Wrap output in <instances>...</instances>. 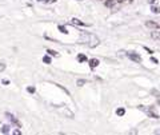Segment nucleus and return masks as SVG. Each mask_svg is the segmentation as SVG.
<instances>
[{
    "mask_svg": "<svg viewBox=\"0 0 160 135\" xmlns=\"http://www.w3.org/2000/svg\"><path fill=\"white\" fill-rule=\"evenodd\" d=\"M1 83H3V84H10V80H6V79H3V80H1Z\"/></svg>",
    "mask_w": 160,
    "mask_h": 135,
    "instance_id": "22",
    "label": "nucleus"
},
{
    "mask_svg": "<svg viewBox=\"0 0 160 135\" xmlns=\"http://www.w3.org/2000/svg\"><path fill=\"white\" fill-rule=\"evenodd\" d=\"M27 91H28L29 94H34V92H35V87H28V88H27Z\"/></svg>",
    "mask_w": 160,
    "mask_h": 135,
    "instance_id": "19",
    "label": "nucleus"
},
{
    "mask_svg": "<svg viewBox=\"0 0 160 135\" xmlns=\"http://www.w3.org/2000/svg\"><path fill=\"white\" fill-rule=\"evenodd\" d=\"M84 83H85V80H83V79H82V80H78V86H79V87H82Z\"/></svg>",
    "mask_w": 160,
    "mask_h": 135,
    "instance_id": "20",
    "label": "nucleus"
},
{
    "mask_svg": "<svg viewBox=\"0 0 160 135\" xmlns=\"http://www.w3.org/2000/svg\"><path fill=\"white\" fill-rule=\"evenodd\" d=\"M82 36L83 38H87V44L89 46V47H95V46H97L99 44V39L95 36V35L92 34H87V32H82Z\"/></svg>",
    "mask_w": 160,
    "mask_h": 135,
    "instance_id": "1",
    "label": "nucleus"
},
{
    "mask_svg": "<svg viewBox=\"0 0 160 135\" xmlns=\"http://www.w3.org/2000/svg\"><path fill=\"white\" fill-rule=\"evenodd\" d=\"M6 116H7V118H8V119L11 120V122L13 123V124L16 126V127H20V126H22V124H20V122H19V120L16 119V118H15V116H13L11 112H6Z\"/></svg>",
    "mask_w": 160,
    "mask_h": 135,
    "instance_id": "3",
    "label": "nucleus"
},
{
    "mask_svg": "<svg viewBox=\"0 0 160 135\" xmlns=\"http://www.w3.org/2000/svg\"><path fill=\"white\" fill-rule=\"evenodd\" d=\"M59 30H60L61 32H63V34H68V31H67L66 27H63V25H59Z\"/></svg>",
    "mask_w": 160,
    "mask_h": 135,
    "instance_id": "15",
    "label": "nucleus"
},
{
    "mask_svg": "<svg viewBox=\"0 0 160 135\" xmlns=\"http://www.w3.org/2000/svg\"><path fill=\"white\" fill-rule=\"evenodd\" d=\"M127 56H128L131 60L136 62V63H141V56L139 55V53L133 52V51H128V52H127Z\"/></svg>",
    "mask_w": 160,
    "mask_h": 135,
    "instance_id": "2",
    "label": "nucleus"
},
{
    "mask_svg": "<svg viewBox=\"0 0 160 135\" xmlns=\"http://www.w3.org/2000/svg\"><path fill=\"white\" fill-rule=\"evenodd\" d=\"M71 24H73V25H85V23L84 22H82V20H79V19H75V18H73L72 20H71Z\"/></svg>",
    "mask_w": 160,
    "mask_h": 135,
    "instance_id": "4",
    "label": "nucleus"
},
{
    "mask_svg": "<svg viewBox=\"0 0 160 135\" xmlns=\"http://www.w3.org/2000/svg\"><path fill=\"white\" fill-rule=\"evenodd\" d=\"M145 25L150 27V28H157V27H159V24H156V23H154V22H147Z\"/></svg>",
    "mask_w": 160,
    "mask_h": 135,
    "instance_id": "7",
    "label": "nucleus"
},
{
    "mask_svg": "<svg viewBox=\"0 0 160 135\" xmlns=\"http://www.w3.org/2000/svg\"><path fill=\"white\" fill-rule=\"evenodd\" d=\"M116 3H123V1H126V0H115Z\"/></svg>",
    "mask_w": 160,
    "mask_h": 135,
    "instance_id": "23",
    "label": "nucleus"
},
{
    "mask_svg": "<svg viewBox=\"0 0 160 135\" xmlns=\"http://www.w3.org/2000/svg\"><path fill=\"white\" fill-rule=\"evenodd\" d=\"M4 70H6V63L1 62V63H0V72H3Z\"/></svg>",
    "mask_w": 160,
    "mask_h": 135,
    "instance_id": "14",
    "label": "nucleus"
},
{
    "mask_svg": "<svg viewBox=\"0 0 160 135\" xmlns=\"http://www.w3.org/2000/svg\"><path fill=\"white\" fill-rule=\"evenodd\" d=\"M12 135H22V132H20V130L19 129H16L15 131H13V134Z\"/></svg>",
    "mask_w": 160,
    "mask_h": 135,
    "instance_id": "21",
    "label": "nucleus"
},
{
    "mask_svg": "<svg viewBox=\"0 0 160 135\" xmlns=\"http://www.w3.org/2000/svg\"><path fill=\"white\" fill-rule=\"evenodd\" d=\"M43 62L45 63V64H50V63H51V58L48 56V55H45V56L43 58Z\"/></svg>",
    "mask_w": 160,
    "mask_h": 135,
    "instance_id": "13",
    "label": "nucleus"
},
{
    "mask_svg": "<svg viewBox=\"0 0 160 135\" xmlns=\"http://www.w3.org/2000/svg\"><path fill=\"white\" fill-rule=\"evenodd\" d=\"M115 3H116L115 0H107L106 3H104V6H106V7H108V8H111V7H113V6H115Z\"/></svg>",
    "mask_w": 160,
    "mask_h": 135,
    "instance_id": "6",
    "label": "nucleus"
},
{
    "mask_svg": "<svg viewBox=\"0 0 160 135\" xmlns=\"http://www.w3.org/2000/svg\"><path fill=\"white\" fill-rule=\"evenodd\" d=\"M128 135H138V131H136V129H132L131 131L128 132Z\"/></svg>",
    "mask_w": 160,
    "mask_h": 135,
    "instance_id": "16",
    "label": "nucleus"
},
{
    "mask_svg": "<svg viewBox=\"0 0 160 135\" xmlns=\"http://www.w3.org/2000/svg\"><path fill=\"white\" fill-rule=\"evenodd\" d=\"M10 131V126H7V124H4L3 127H1V132H3V134H6L7 135V132Z\"/></svg>",
    "mask_w": 160,
    "mask_h": 135,
    "instance_id": "11",
    "label": "nucleus"
},
{
    "mask_svg": "<svg viewBox=\"0 0 160 135\" xmlns=\"http://www.w3.org/2000/svg\"><path fill=\"white\" fill-rule=\"evenodd\" d=\"M78 60H79V62H87L88 58L85 56V55H83V53H80V55L78 56Z\"/></svg>",
    "mask_w": 160,
    "mask_h": 135,
    "instance_id": "8",
    "label": "nucleus"
},
{
    "mask_svg": "<svg viewBox=\"0 0 160 135\" xmlns=\"http://www.w3.org/2000/svg\"><path fill=\"white\" fill-rule=\"evenodd\" d=\"M124 114H126V110H124V108H117V110H116V115L123 116Z\"/></svg>",
    "mask_w": 160,
    "mask_h": 135,
    "instance_id": "10",
    "label": "nucleus"
},
{
    "mask_svg": "<svg viewBox=\"0 0 160 135\" xmlns=\"http://www.w3.org/2000/svg\"><path fill=\"white\" fill-rule=\"evenodd\" d=\"M47 52H48V55H51V56H59V53L53 50H47Z\"/></svg>",
    "mask_w": 160,
    "mask_h": 135,
    "instance_id": "12",
    "label": "nucleus"
},
{
    "mask_svg": "<svg viewBox=\"0 0 160 135\" xmlns=\"http://www.w3.org/2000/svg\"><path fill=\"white\" fill-rule=\"evenodd\" d=\"M159 104H160V101H159Z\"/></svg>",
    "mask_w": 160,
    "mask_h": 135,
    "instance_id": "25",
    "label": "nucleus"
},
{
    "mask_svg": "<svg viewBox=\"0 0 160 135\" xmlns=\"http://www.w3.org/2000/svg\"><path fill=\"white\" fill-rule=\"evenodd\" d=\"M152 12H154V13H159L160 10L157 8V7H152Z\"/></svg>",
    "mask_w": 160,
    "mask_h": 135,
    "instance_id": "18",
    "label": "nucleus"
},
{
    "mask_svg": "<svg viewBox=\"0 0 160 135\" xmlns=\"http://www.w3.org/2000/svg\"><path fill=\"white\" fill-rule=\"evenodd\" d=\"M38 1H44V3H56V0H38Z\"/></svg>",
    "mask_w": 160,
    "mask_h": 135,
    "instance_id": "17",
    "label": "nucleus"
},
{
    "mask_svg": "<svg viewBox=\"0 0 160 135\" xmlns=\"http://www.w3.org/2000/svg\"><path fill=\"white\" fill-rule=\"evenodd\" d=\"M151 36L154 39H160V31H154L152 34H151Z\"/></svg>",
    "mask_w": 160,
    "mask_h": 135,
    "instance_id": "9",
    "label": "nucleus"
},
{
    "mask_svg": "<svg viewBox=\"0 0 160 135\" xmlns=\"http://www.w3.org/2000/svg\"><path fill=\"white\" fill-rule=\"evenodd\" d=\"M99 66V60L97 59H91L89 60V67L91 68H95V67H97Z\"/></svg>",
    "mask_w": 160,
    "mask_h": 135,
    "instance_id": "5",
    "label": "nucleus"
},
{
    "mask_svg": "<svg viewBox=\"0 0 160 135\" xmlns=\"http://www.w3.org/2000/svg\"><path fill=\"white\" fill-rule=\"evenodd\" d=\"M155 1H156V0H151V3H155Z\"/></svg>",
    "mask_w": 160,
    "mask_h": 135,
    "instance_id": "24",
    "label": "nucleus"
}]
</instances>
